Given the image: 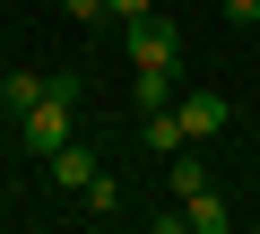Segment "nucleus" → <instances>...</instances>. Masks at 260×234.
<instances>
[{"label":"nucleus","mask_w":260,"mask_h":234,"mask_svg":"<svg viewBox=\"0 0 260 234\" xmlns=\"http://www.w3.org/2000/svg\"><path fill=\"white\" fill-rule=\"evenodd\" d=\"M104 9H113V18L130 26V18H148V9H156V0H104Z\"/></svg>","instance_id":"obj_12"},{"label":"nucleus","mask_w":260,"mask_h":234,"mask_svg":"<svg viewBox=\"0 0 260 234\" xmlns=\"http://www.w3.org/2000/svg\"><path fill=\"white\" fill-rule=\"evenodd\" d=\"M225 9V26H260V0H217Z\"/></svg>","instance_id":"obj_11"},{"label":"nucleus","mask_w":260,"mask_h":234,"mask_svg":"<svg viewBox=\"0 0 260 234\" xmlns=\"http://www.w3.org/2000/svg\"><path fill=\"white\" fill-rule=\"evenodd\" d=\"M18 139H26L35 156H52V148L70 139V104H52V95H44L35 113H18Z\"/></svg>","instance_id":"obj_3"},{"label":"nucleus","mask_w":260,"mask_h":234,"mask_svg":"<svg viewBox=\"0 0 260 234\" xmlns=\"http://www.w3.org/2000/svg\"><path fill=\"white\" fill-rule=\"evenodd\" d=\"M182 225H191V234H225V225H234V208H225L217 191H191V199H182Z\"/></svg>","instance_id":"obj_5"},{"label":"nucleus","mask_w":260,"mask_h":234,"mask_svg":"<svg viewBox=\"0 0 260 234\" xmlns=\"http://www.w3.org/2000/svg\"><path fill=\"white\" fill-rule=\"evenodd\" d=\"M44 95H52V104H70V113H78V95H87V78H78V70H52V78H44Z\"/></svg>","instance_id":"obj_10"},{"label":"nucleus","mask_w":260,"mask_h":234,"mask_svg":"<svg viewBox=\"0 0 260 234\" xmlns=\"http://www.w3.org/2000/svg\"><path fill=\"white\" fill-rule=\"evenodd\" d=\"M130 95H139V113H156V104L182 95V78H174V70H139V87H130Z\"/></svg>","instance_id":"obj_8"},{"label":"nucleus","mask_w":260,"mask_h":234,"mask_svg":"<svg viewBox=\"0 0 260 234\" xmlns=\"http://www.w3.org/2000/svg\"><path fill=\"white\" fill-rule=\"evenodd\" d=\"M165 174H174V199H191V191H208V165H200L191 148H174V156H165Z\"/></svg>","instance_id":"obj_9"},{"label":"nucleus","mask_w":260,"mask_h":234,"mask_svg":"<svg viewBox=\"0 0 260 234\" xmlns=\"http://www.w3.org/2000/svg\"><path fill=\"white\" fill-rule=\"evenodd\" d=\"M95 174H104V165H95V148H87V139H61V148H52V182H61V191H78V199H87V191H95Z\"/></svg>","instance_id":"obj_4"},{"label":"nucleus","mask_w":260,"mask_h":234,"mask_svg":"<svg viewBox=\"0 0 260 234\" xmlns=\"http://www.w3.org/2000/svg\"><path fill=\"white\" fill-rule=\"evenodd\" d=\"M182 139H191V130H182V113H174V104H156V113H148V148H156V156H174Z\"/></svg>","instance_id":"obj_7"},{"label":"nucleus","mask_w":260,"mask_h":234,"mask_svg":"<svg viewBox=\"0 0 260 234\" xmlns=\"http://www.w3.org/2000/svg\"><path fill=\"white\" fill-rule=\"evenodd\" d=\"M174 113H182V130H191V139H217V130L234 122V104H225L217 87H182V95H174Z\"/></svg>","instance_id":"obj_2"},{"label":"nucleus","mask_w":260,"mask_h":234,"mask_svg":"<svg viewBox=\"0 0 260 234\" xmlns=\"http://www.w3.org/2000/svg\"><path fill=\"white\" fill-rule=\"evenodd\" d=\"M0 104H9V113H35L44 104V70H9V78H0Z\"/></svg>","instance_id":"obj_6"},{"label":"nucleus","mask_w":260,"mask_h":234,"mask_svg":"<svg viewBox=\"0 0 260 234\" xmlns=\"http://www.w3.org/2000/svg\"><path fill=\"white\" fill-rule=\"evenodd\" d=\"M174 52H182V26L156 18V9L121 26V61H130V70H174Z\"/></svg>","instance_id":"obj_1"}]
</instances>
